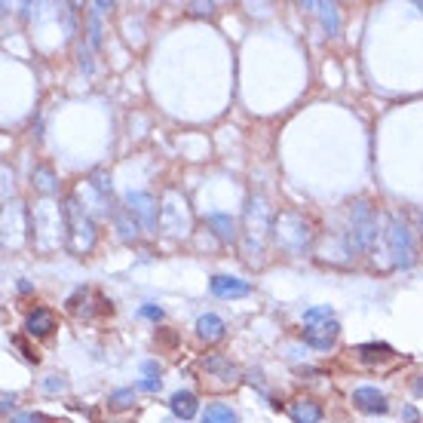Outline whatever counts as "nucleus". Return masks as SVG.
<instances>
[{"mask_svg": "<svg viewBox=\"0 0 423 423\" xmlns=\"http://www.w3.org/2000/svg\"><path fill=\"white\" fill-rule=\"evenodd\" d=\"M371 240H374V212L368 209V203H356L353 221H350V245H353V252H359Z\"/></svg>", "mask_w": 423, "mask_h": 423, "instance_id": "nucleus-1", "label": "nucleus"}, {"mask_svg": "<svg viewBox=\"0 0 423 423\" xmlns=\"http://www.w3.org/2000/svg\"><path fill=\"white\" fill-rule=\"evenodd\" d=\"M387 240H389V249H393L399 267H411V264H414V243H411V233H408V224L405 221L389 218Z\"/></svg>", "mask_w": 423, "mask_h": 423, "instance_id": "nucleus-2", "label": "nucleus"}, {"mask_svg": "<svg viewBox=\"0 0 423 423\" xmlns=\"http://www.w3.org/2000/svg\"><path fill=\"white\" fill-rule=\"evenodd\" d=\"M337 335H340L337 319H325V322H319V325H307V328H304V340H307V344H310L313 350H328V347H335Z\"/></svg>", "mask_w": 423, "mask_h": 423, "instance_id": "nucleus-3", "label": "nucleus"}, {"mask_svg": "<svg viewBox=\"0 0 423 423\" xmlns=\"http://www.w3.org/2000/svg\"><path fill=\"white\" fill-rule=\"evenodd\" d=\"M126 209H129V215H138L144 230H153V227H157V205H153V200L148 193H129Z\"/></svg>", "mask_w": 423, "mask_h": 423, "instance_id": "nucleus-4", "label": "nucleus"}, {"mask_svg": "<svg viewBox=\"0 0 423 423\" xmlns=\"http://www.w3.org/2000/svg\"><path fill=\"white\" fill-rule=\"evenodd\" d=\"M209 288H212V295L215 297H245L252 292V285L240 280V276H212L209 280Z\"/></svg>", "mask_w": 423, "mask_h": 423, "instance_id": "nucleus-5", "label": "nucleus"}, {"mask_svg": "<svg viewBox=\"0 0 423 423\" xmlns=\"http://www.w3.org/2000/svg\"><path fill=\"white\" fill-rule=\"evenodd\" d=\"M353 405L359 411H368V414H384V411L389 408L387 405V396L380 393V389H374V387H359V389H353Z\"/></svg>", "mask_w": 423, "mask_h": 423, "instance_id": "nucleus-6", "label": "nucleus"}, {"mask_svg": "<svg viewBox=\"0 0 423 423\" xmlns=\"http://www.w3.org/2000/svg\"><path fill=\"white\" fill-rule=\"evenodd\" d=\"M288 417L295 423H319L322 420V408H319V402H313V399H295L292 405H288Z\"/></svg>", "mask_w": 423, "mask_h": 423, "instance_id": "nucleus-7", "label": "nucleus"}, {"mask_svg": "<svg viewBox=\"0 0 423 423\" xmlns=\"http://www.w3.org/2000/svg\"><path fill=\"white\" fill-rule=\"evenodd\" d=\"M197 335L200 340H205V344H215V340L224 337V319L215 316V313H205L197 319Z\"/></svg>", "mask_w": 423, "mask_h": 423, "instance_id": "nucleus-8", "label": "nucleus"}, {"mask_svg": "<svg viewBox=\"0 0 423 423\" xmlns=\"http://www.w3.org/2000/svg\"><path fill=\"white\" fill-rule=\"evenodd\" d=\"M169 408H172L175 417L190 420V417L200 411V402H197V396H193V393H188V389H184V393H175V396L169 399Z\"/></svg>", "mask_w": 423, "mask_h": 423, "instance_id": "nucleus-9", "label": "nucleus"}, {"mask_svg": "<svg viewBox=\"0 0 423 423\" xmlns=\"http://www.w3.org/2000/svg\"><path fill=\"white\" fill-rule=\"evenodd\" d=\"M25 328H28V335H34V337L49 335L56 328V316L49 313V310H34V313L25 319Z\"/></svg>", "mask_w": 423, "mask_h": 423, "instance_id": "nucleus-10", "label": "nucleus"}, {"mask_svg": "<svg viewBox=\"0 0 423 423\" xmlns=\"http://www.w3.org/2000/svg\"><path fill=\"white\" fill-rule=\"evenodd\" d=\"M203 423H236V414L224 402H212V405H205V411H203Z\"/></svg>", "mask_w": 423, "mask_h": 423, "instance_id": "nucleus-11", "label": "nucleus"}, {"mask_svg": "<svg viewBox=\"0 0 423 423\" xmlns=\"http://www.w3.org/2000/svg\"><path fill=\"white\" fill-rule=\"evenodd\" d=\"M356 353H359L362 362H384V359L393 356V347L389 344H362Z\"/></svg>", "mask_w": 423, "mask_h": 423, "instance_id": "nucleus-12", "label": "nucleus"}, {"mask_svg": "<svg viewBox=\"0 0 423 423\" xmlns=\"http://www.w3.org/2000/svg\"><path fill=\"white\" fill-rule=\"evenodd\" d=\"M209 224L215 227V233H218L224 243H230L233 236H236V230H233V221H230V215H209Z\"/></svg>", "mask_w": 423, "mask_h": 423, "instance_id": "nucleus-13", "label": "nucleus"}, {"mask_svg": "<svg viewBox=\"0 0 423 423\" xmlns=\"http://www.w3.org/2000/svg\"><path fill=\"white\" fill-rule=\"evenodd\" d=\"M319 13H322V22L328 28V34H337L340 31V19H337V6L335 4H313Z\"/></svg>", "mask_w": 423, "mask_h": 423, "instance_id": "nucleus-14", "label": "nucleus"}, {"mask_svg": "<svg viewBox=\"0 0 423 423\" xmlns=\"http://www.w3.org/2000/svg\"><path fill=\"white\" fill-rule=\"evenodd\" d=\"M319 319H322V322H325V319H335L332 316V307L322 304V307H310V310H304V322L307 325H316Z\"/></svg>", "mask_w": 423, "mask_h": 423, "instance_id": "nucleus-15", "label": "nucleus"}, {"mask_svg": "<svg viewBox=\"0 0 423 423\" xmlns=\"http://www.w3.org/2000/svg\"><path fill=\"white\" fill-rule=\"evenodd\" d=\"M132 399H136V396H132V389H117V393H111V396H108V405H111V408H117V411H123V408H129V405H132Z\"/></svg>", "mask_w": 423, "mask_h": 423, "instance_id": "nucleus-16", "label": "nucleus"}, {"mask_svg": "<svg viewBox=\"0 0 423 423\" xmlns=\"http://www.w3.org/2000/svg\"><path fill=\"white\" fill-rule=\"evenodd\" d=\"M138 389H144V393H157V389H160V377H144V380H138Z\"/></svg>", "mask_w": 423, "mask_h": 423, "instance_id": "nucleus-17", "label": "nucleus"}, {"mask_svg": "<svg viewBox=\"0 0 423 423\" xmlns=\"http://www.w3.org/2000/svg\"><path fill=\"white\" fill-rule=\"evenodd\" d=\"M141 316H148V319H157V322H160V319H163V310H160V307H141Z\"/></svg>", "mask_w": 423, "mask_h": 423, "instance_id": "nucleus-18", "label": "nucleus"}, {"mask_svg": "<svg viewBox=\"0 0 423 423\" xmlns=\"http://www.w3.org/2000/svg\"><path fill=\"white\" fill-rule=\"evenodd\" d=\"M16 423H46V420L40 417V414H19Z\"/></svg>", "mask_w": 423, "mask_h": 423, "instance_id": "nucleus-19", "label": "nucleus"}, {"mask_svg": "<svg viewBox=\"0 0 423 423\" xmlns=\"http://www.w3.org/2000/svg\"><path fill=\"white\" fill-rule=\"evenodd\" d=\"M144 371H148V374H160V365L157 362H144Z\"/></svg>", "mask_w": 423, "mask_h": 423, "instance_id": "nucleus-20", "label": "nucleus"}, {"mask_svg": "<svg viewBox=\"0 0 423 423\" xmlns=\"http://www.w3.org/2000/svg\"><path fill=\"white\" fill-rule=\"evenodd\" d=\"M13 402H16V396H13V393H4V408H9Z\"/></svg>", "mask_w": 423, "mask_h": 423, "instance_id": "nucleus-21", "label": "nucleus"}, {"mask_svg": "<svg viewBox=\"0 0 423 423\" xmlns=\"http://www.w3.org/2000/svg\"><path fill=\"white\" fill-rule=\"evenodd\" d=\"M414 393H417V396H423V374H420V380L414 384Z\"/></svg>", "mask_w": 423, "mask_h": 423, "instance_id": "nucleus-22", "label": "nucleus"}]
</instances>
